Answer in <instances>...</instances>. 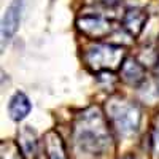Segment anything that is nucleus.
Listing matches in <instances>:
<instances>
[{"mask_svg":"<svg viewBox=\"0 0 159 159\" xmlns=\"http://www.w3.org/2000/svg\"><path fill=\"white\" fill-rule=\"evenodd\" d=\"M153 150H154V154L159 157V118L153 129Z\"/></svg>","mask_w":159,"mask_h":159,"instance_id":"12","label":"nucleus"},{"mask_svg":"<svg viewBox=\"0 0 159 159\" xmlns=\"http://www.w3.org/2000/svg\"><path fill=\"white\" fill-rule=\"evenodd\" d=\"M45 150L48 159H67L64 142L56 130H49L45 135Z\"/></svg>","mask_w":159,"mask_h":159,"instance_id":"9","label":"nucleus"},{"mask_svg":"<svg viewBox=\"0 0 159 159\" xmlns=\"http://www.w3.org/2000/svg\"><path fill=\"white\" fill-rule=\"evenodd\" d=\"M75 148L83 156H99L110 145V129L102 111L91 107L78 116L73 127Z\"/></svg>","mask_w":159,"mask_h":159,"instance_id":"1","label":"nucleus"},{"mask_svg":"<svg viewBox=\"0 0 159 159\" xmlns=\"http://www.w3.org/2000/svg\"><path fill=\"white\" fill-rule=\"evenodd\" d=\"M22 8H24V0H11V3L5 10V15L2 19V49H5V45L15 37V34L19 29Z\"/></svg>","mask_w":159,"mask_h":159,"instance_id":"4","label":"nucleus"},{"mask_svg":"<svg viewBox=\"0 0 159 159\" xmlns=\"http://www.w3.org/2000/svg\"><path fill=\"white\" fill-rule=\"evenodd\" d=\"M119 75H121V80L126 84L137 88L145 81V78H147V69H145V65L140 64L137 59L126 57V61L123 62V67L119 69Z\"/></svg>","mask_w":159,"mask_h":159,"instance_id":"6","label":"nucleus"},{"mask_svg":"<svg viewBox=\"0 0 159 159\" xmlns=\"http://www.w3.org/2000/svg\"><path fill=\"white\" fill-rule=\"evenodd\" d=\"M156 78H157V88H159V61H157V67H156Z\"/></svg>","mask_w":159,"mask_h":159,"instance_id":"13","label":"nucleus"},{"mask_svg":"<svg viewBox=\"0 0 159 159\" xmlns=\"http://www.w3.org/2000/svg\"><path fill=\"white\" fill-rule=\"evenodd\" d=\"M78 29L81 30L83 35L92 40H102L113 30V25H111V21H108L103 16L86 15L78 19Z\"/></svg>","mask_w":159,"mask_h":159,"instance_id":"5","label":"nucleus"},{"mask_svg":"<svg viewBox=\"0 0 159 159\" xmlns=\"http://www.w3.org/2000/svg\"><path fill=\"white\" fill-rule=\"evenodd\" d=\"M108 121L123 137H130L139 130L140 126V108L134 102L124 99H113L107 105Z\"/></svg>","mask_w":159,"mask_h":159,"instance_id":"2","label":"nucleus"},{"mask_svg":"<svg viewBox=\"0 0 159 159\" xmlns=\"http://www.w3.org/2000/svg\"><path fill=\"white\" fill-rule=\"evenodd\" d=\"M32 111V102L30 99L24 94V92L18 91L11 96L10 102H8V113H10V118L13 121H22L29 116V113Z\"/></svg>","mask_w":159,"mask_h":159,"instance_id":"8","label":"nucleus"},{"mask_svg":"<svg viewBox=\"0 0 159 159\" xmlns=\"http://www.w3.org/2000/svg\"><path fill=\"white\" fill-rule=\"evenodd\" d=\"M88 67L96 72H108L123 67L126 61L124 48L118 45H96L84 52Z\"/></svg>","mask_w":159,"mask_h":159,"instance_id":"3","label":"nucleus"},{"mask_svg":"<svg viewBox=\"0 0 159 159\" xmlns=\"http://www.w3.org/2000/svg\"><path fill=\"white\" fill-rule=\"evenodd\" d=\"M147 21H148V13L145 10H142V8H129L123 16V27L129 35H132L135 38L142 34Z\"/></svg>","mask_w":159,"mask_h":159,"instance_id":"7","label":"nucleus"},{"mask_svg":"<svg viewBox=\"0 0 159 159\" xmlns=\"http://www.w3.org/2000/svg\"><path fill=\"white\" fill-rule=\"evenodd\" d=\"M123 159H134V157H123Z\"/></svg>","mask_w":159,"mask_h":159,"instance_id":"14","label":"nucleus"},{"mask_svg":"<svg viewBox=\"0 0 159 159\" xmlns=\"http://www.w3.org/2000/svg\"><path fill=\"white\" fill-rule=\"evenodd\" d=\"M2 159H19L18 150L11 147V145H7V151H5V148L2 147Z\"/></svg>","mask_w":159,"mask_h":159,"instance_id":"11","label":"nucleus"},{"mask_svg":"<svg viewBox=\"0 0 159 159\" xmlns=\"http://www.w3.org/2000/svg\"><path fill=\"white\" fill-rule=\"evenodd\" d=\"M19 139H21L19 145H21V148L25 154H34L37 151V137H35V132L29 126H25L21 130Z\"/></svg>","mask_w":159,"mask_h":159,"instance_id":"10","label":"nucleus"}]
</instances>
